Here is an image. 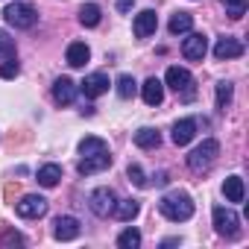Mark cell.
I'll list each match as a JSON object with an SVG mask.
<instances>
[{
    "label": "cell",
    "instance_id": "6da1fadb",
    "mask_svg": "<svg viewBox=\"0 0 249 249\" xmlns=\"http://www.w3.org/2000/svg\"><path fill=\"white\" fill-rule=\"evenodd\" d=\"M159 211L170 220V223H185L194 217V199L185 191H170L159 199Z\"/></svg>",
    "mask_w": 249,
    "mask_h": 249
},
{
    "label": "cell",
    "instance_id": "7a4b0ae2",
    "mask_svg": "<svg viewBox=\"0 0 249 249\" xmlns=\"http://www.w3.org/2000/svg\"><path fill=\"white\" fill-rule=\"evenodd\" d=\"M3 18H6V24L15 27V30H33L36 21H38V12H36L30 3H24V0H15V3H9V6L3 9Z\"/></svg>",
    "mask_w": 249,
    "mask_h": 249
},
{
    "label": "cell",
    "instance_id": "3957f363",
    "mask_svg": "<svg viewBox=\"0 0 249 249\" xmlns=\"http://www.w3.org/2000/svg\"><path fill=\"white\" fill-rule=\"evenodd\" d=\"M164 85H170L182 100H194V94H196V88H194V76H191V71L188 68H179V65H173V68H167V76H164Z\"/></svg>",
    "mask_w": 249,
    "mask_h": 249
},
{
    "label": "cell",
    "instance_id": "277c9868",
    "mask_svg": "<svg viewBox=\"0 0 249 249\" xmlns=\"http://www.w3.org/2000/svg\"><path fill=\"white\" fill-rule=\"evenodd\" d=\"M220 156V144L214 141V138H205L196 150H191V156H188V167L191 170H208L211 164H214V159Z\"/></svg>",
    "mask_w": 249,
    "mask_h": 249
},
{
    "label": "cell",
    "instance_id": "5b68a950",
    "mask_svg": "<svg viewBox=\"0 0 249 249\" xmlns=\"http://www.w3.org/2000/svg\"><path fill=\"white\" fill-rule=\"evenodd\" d=\"M214 229H217V234H223V237H237L240 220H237V214H234L231 208L217 205V208H214Z\"/></svg>",
    "mask_w": 249,
    "mask_h": 249
},
{
    "label": "cell",
    "instance_id": "8992f818",
    "mask_svg": "<svg viewBox=\"0 0 249 249\" xmlns=\"http://www.w3.org/2000/svg\"><path fill=\"white\" fill-rule=\"evenodd\" d=\"M114 205H117V196H114L111 188H97V191H91V196H88V208H91L97 217H108V214L114 211Z\"/></svg>",
    "mask_w": 249,
    "mask_h": 249
},
{
    "label": "cell",
    "instance_id": "52a82bcc",
    "mask_svg": "<svg viewBox=\"0 0 249 249\" xmlns=\"http://www.w3.org/2000/svg\"><path fill=\"white\" fill-rule=\"evenodd\" d=\"M15 211H18V217H24V220H38V217L47 214V199L38 196V194H27V196L15 205Z\"/></svg>",
    "mask_w": 249,
    "mask_h": 249
},
{
    "label": "cell",
    "instance_id": "ba28073f",
    "mask_svg": "<svg viewBox=\"0 0 249 249\" xmlns=\"http://www.w3.org/2000/svg\"><path fill=\"white\" fill-rule=\"evenodd\" d=\"M208 53V38L202 33H188V38L182 41V56L191 62H202Z\"/></svg>",
    "mask_w": 249,
    "mask_h": 249
},
{
    "label": "cell",
    "instance_id": "9c48e42d",
    "mask_svg": "<svg viewBox=\"0 0 249 249\" xmlns=\"http://www.w3.org/2000/svg\"><path fill=\"white\" fill-rule=\"evenodd\" d=\"M79 231H82V229H79V220H76V217L62 214V217L53 220V237H56V240H76Z\"/></svg>",
    "mask_w": 249,
    "mask_h": 249
},
{
    "label": "cell",
    "instance_id": "30bf717a",
    "mask_svg": "<svg viewBox=\"0 0 249 249\" xmlns=\"http://www.w3.org/2000/svg\"><path fill=\"white\" fill-rule=\"evenodd\" d=\"M156 27H159V15H156L153 9L138 12V15H135V21H132V33H135L138 38H150V36L156 33Z\"/></svg>",
    "mask_w": 249,
    "mask_h": 249
},
{
    "label": "cell",
    "instance_id": "8fae6325",
    "mask_svg": "<svg viewBox=\"0 0 249 249\" xmlns=\"http://www.w3.org/2000/svg\"><path fill=\"white\" fill-rule=\"evenodd\" d=\"M214 56H217L220 62L237 59V56H243V41H240V38H231V36H223V38H217V44H214Z\"/></svg>",
    "mask_w": 249,
    "mask_h": 249
},
{
    "label": "cell",
    "instance_id": "7c38bea8",
    "mask_svg": "<svg viewBox=\"0 0 249 249\" xmlns=\"http://www.w3.org/2000/svg\"><path fill=\"white\" fill-rule=\"evenodd\" d=\"M108 85H111V82H108V76H106V73H88V76L79 82V91H82L85 97H91V100H94V97H103V94L108 91Z\"/></svg>",
    "mask_w": 249,
    "mask_h": 249
},
{
    "label": "cell",
    "instance_id": "4fadbf2b",
    "mask_svg": "<svg viewBox=\"0 0 249 249\" xmlns=\"http://www.w3.org/2000/svg\"><path fill=\"white\" fill-rule=\"evenodd\" d=\"M76 91H79V85H76L73 79H68V76H59V79L53 82V100H56L59 106H71V103L76 100Z\"/></svg>",
    "mask_w": 249,
    "mask_h": 249
},
{
    "label": "cell",
    "instance_id": "5bb4252c",
    "mask_svg": "<svg viewBox=\"0 0 249 249\" xmlns=\"http://www.w3.org/2000/svg\"><path fill=\"white\" fill-rule=\"evenodd\" d=\"M106 167H111V156H108V150H106V153H97V156H82L79 164H76V170H79L82 176L100 173V170H106Z\"/></svg>",
    "mask_w": 249,
    "mask_h": 249
},
{
    "label": "cell",
    "instance_id": "9a60e30c",
    "mask_svg": "<svg viewBox=\"0 0 249 249\" xmlns=\"http://www.w3.org/2000/svg\"><path fill=\"white\" fill-rule=\"evenodd\" d=\"M194 135H196V120H194V117H185V120H176V123H173L170 138H173V144H176V147L191 144V141H194Z\"/></svg>",
    "mask_w": 249,
    "mask_h": 249
},
{
    "label": "cell",
    "instance_id": "2e32d148",
    "mask_svg": "<svg viewBox=\"0 0 249 249\" xmlns=\"http://www.w3.org/2000/svg\"><path fill=\"white\" fill-rule=\"evenodd\" d=\"M141 97H144L147 106H161V100H164V82L156 79V76H150V79L141 85Z\"/></svg>",
    "mask_w": 249,
    "mask_h": 249
},
{
    "label": "cell",
    "instance_id": "e0dca14e",
    "mask_svg": "<svg viewBox=\"0 0 249 249\" xmlns=\"http://www.w3.org/2000/svg\"><path fill=\"white\" fill-rule=\"evenodd\" d=\"M65 59H68V65H71V68H85V65H88V59H91V50H88V44H85V41H73V44L68 47Z\"/></svg>",
    "mask_w": 249,
    "mask_h": 249
},
{
    "label": "cell",
    "instance_id": "ac0fdd59",
    "mask_svg": "<svg viewBox=\"0 0 249 249\" xmlns=\"http://www.w3.org/2000/svg\"><path fill=\"white\" fill-rule=\"evenodd\" d=\"M138 211H141V202L129 196V199H117V205H114V211H111V214H114L120 223H129V220H135V217H138Z\"/></svg>",
    "mask_w": 249,
    "mask_h": 249
},
{
    "label": "cell",
    "instance_id": "d6986e66",
    "mask_svg": "<svg viewBox=\"0 0 249 249\" xmlns=\"http://www.w3.org/2000/svg\"><path fill=\"white\" fill-rule=\"evenodd\" d=\"M161 144V135H159V129H153V126H144V129H138L135 132V147H141V150H156Z\"/></svg>",
    "mask_w": 249,
    "mask_h": 249
},
{
    "label": "cell",
    "instance_id": "ffe728a7",
    "mask_svg": "<svg viewBox=\"0 0 249 249\" xmlns=\"http://www.w3.org/2000/svg\"><path fill=\"white\" fill-rule=\"evenodd\" d=\"M223 194H226L229 202H243V196H246L243 179H240V176H229V179L223 182Z\"/></svg>",
    "mask_w": 249,
    "mask_h": 249
},
{
    "label": "cell",
    "instance_id": "44dd1931",
    "mask_svg": "<svg viewBox=\"0 0 249 249\" xmlns=\"http://www.w3.org/2000/svg\"><path fill=\"white\" fill-rule=\"evenodd\" d=\"M191 27H194V15H191V12H176V15H170L167 30H170L173 36H185V33H191Z\"/></svg>",
    "mask_w": 249,
    "mask_h": 249
},
{
    "label": "cell",
    "instance_id": "7402d4cb",
    "mask_svg": "<svg viewBox=\"0 0 249 249\" xmlns=\"http://www.w3.org/2000/svg\"><path fill=\"white\" fill-rule=\"evenodd\" d=\"M59 179H62V167H59V164H44V167L38 170V185H41V188H56Z\"/></svg>",
    "mask_w": 249,
    "mask_h": 249
},
{
    "label": "cell",
    "instance_id": "603a6c76",
    "mask_svg": "<svg viewBox=\"0 0 249 249\" xmlns=\"http://www.w3.org/2000/svg\"><path fill=\"white\" fill-rule=\"evenodd\" d=\"M106 150H108V144H106L103 138L88 135V138L79 141V156H97V153H106Z\"/></svg>",
    "mask_w": 249,
    "mask_h": 249
},
{
    "label": "cell",
    "instance_id": "cb8c5ba5",
    "mask_svg": "<svg viewBox=\"0 0 249 249\" xmlns=\"http://www.w3.org/2000/svg\"><path fill=\"white\" fill-rule=\"evenodd\" d=\"M114 85H117V97H120V100H132V97H135V91H138V82H135L129 73L117 76V82H114Z\"/></svg>",
    "mask_w": 249,
    "mask_h": 249
},
{
    "label": "cell",
    "instance_id": "d4e9b609",
    "mask_svg": "<svg viewBox=\"0 0 249 249\" xmlns=\"http://www.w3.org/2000/svg\"><path fill=\"white\" fill-rule=\"evenodd\" d=\"M117 246L120 249H138L141 246V231L138 229H123L120 237H117Z\"/></svg>",
    "mask_w": 249,
    "mask_h": 249
},
{
    "label": "cell",
    "instance_id": "484cf974",
    "mask_svg": "<svg viewBox=\"0 0 249 249\" xmlns=\"http://www.w3.org/2000/svg\"><path fill=\"white\" fill-rule=\"evenodd\" d=\"M79 24L82 27H97L100 24V6L97 3H85L79 9Z\"/></svg>",
    "mask_w": 249,
    "mask_h": 249
},
{
    "label": "cell",
    "instance_id": "4316f807",
    "mask_svg": "<svg viewBox=\"0 0 249 249\" xmlns=\"http://www.w3.org/2000/svg\"><path fill=\"white\" fill-rule=\"evenodd\" d=\"M231 91H234L231 82H220V85H217V108H220V111L229 108V103H231Z\"/></svg>",
    "mask_w": 249,
    "mask_h": 249
},
{
    "label": "cell",
    "instance_id": "83f0119b",
    "mask_svg": "<svg viewBox=\"0 0 249 249\" xmlns=\"http://www.w3.org/2000/svg\"><path fill=\"white\" fill-rule=\"evenodd\" d=\"M21 73V65L15 62V56L12 59H3V62H0V79H15Z\"/></svg>",
    "mask_w": 249,
    "mask_h": 249
},
{
    "label": "cell",
    "instance_id": "f1b7e54d",
    "mask_svg": "<svg viewBox=\"0 0 249 249\" xmlns=\"http://www.w3.org/2000/svg\"><path fill=\"white\" fill-rule=\"evenodd\" d=\"M223 6H226V15H231V18L246 15V0H223Z\"/></svg>",
    "mask_w": 249,
    "mask_h": 249
},
{
    "label": "cell",
    "instance_id": "f546056e",
    "mask_svg": "<svg viewBox=\"0 0 249 249\" xmlns=\"http://www.w3.org/2000/svg\"><path fill=\"white\" fill-rule=\"evenodd\" d=\"M126 176H129V182H132V185H138V188H147V179H144V170H141L138 164H129V170H126Z\"/></svg>",
    "mask_w": 249,
    "mask_h": 249
},
{
    "label": "cell",
    "instance_id": "4dcf8cb0",
    "mask_svg": "<svg viewBox=\"0 0 249 249\" xmlns=\"http://www.w3.org/2000/svg\"><path fill=\"white\" fill-rule=\"evenodd\" d=\"M15 56V44L6 38V33H0V62L3 59H12Z\"/></svg>",
    "mask_w": 249,
    "mask_h": 249
},
{
    "label": "cell",
    "instance_id": "1f68e13d",
    "mask_svg": "<svg viewBox=\"0 0 249 249\" xmlns=\"http://www.w3.org/2000/svg\"><path fill=\"white\" fill-rule=\"evenodd\" d=\"M12 243H24V237H21L18 231H9V234L0 237V246H12Z\"/></svg>",
    "mask_w": 249,
    "mask_h": 249
},
{
    "label": "cell",
    "instance_id": "d6a6232c",
    "mask_svg": "<svg viewBox=\"0 0 249 249\" xmlns=\"http://www.w3.org/2000/svg\"><path fill=\"white\" fill-rule=\"evenodd\" d=\"M132 3H135V0H117V9H120V12H129Z\"/></svg>",
    "mask_w": 249,
    "mask_h": 249
},
{
    "label": "cell",
    "instance_id": "836d02e7",
    "mask_svg": "<svg viewBox=\"0 0 249 249\" xmlns=\"http://www.w3.org/2000/svg\"><path fill=\"white\" fill-rule=\"evenodd\" d=\"M167 182H170L167 173H159V176H156V185H167Z\"/></svg>",
    "mask_w": 249,
    "mask_h": 249
}]
</instances>
